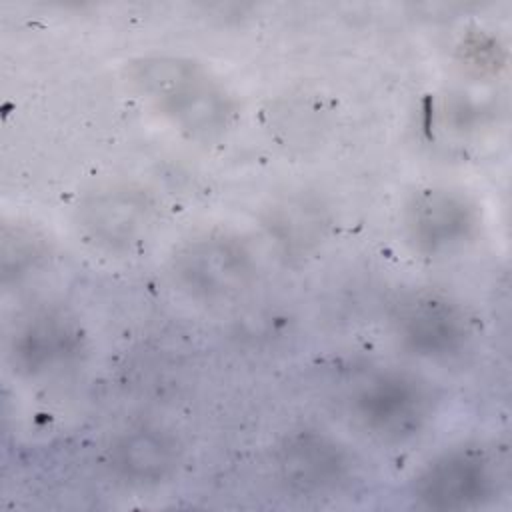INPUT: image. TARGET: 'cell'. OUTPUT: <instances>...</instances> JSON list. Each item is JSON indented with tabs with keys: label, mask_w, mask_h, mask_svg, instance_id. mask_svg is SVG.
<instances>
[{
	"label": "cell",
	"mask_w": 512,
	"mask_h": 512,
	"mask_svg": "<svg viewBox=\"0 0 512 512\" xmlns=\"http://www.w3.org/2000/svg\"><path fill=\"white\" fill-rule=\"evenodd\" d=\"M154 218L150 196L132 186H112L90 194L78 208L84 234L108 250H126L138 244Z\"/></svg>",
	"instance_id": "cell-8"
},
{
	"label": "cell",
	"mask_w": 512,
	"mask_h": 512,
	"mask_svg": "<svg viewBox=\"0 0 512 512\" xmlns=\"http://www.w3.org/2000/svg\"><path fill=\"white\" fill-rule=\"evenodd\" d=\"M458 52H460V60L464 62V66L480 76L496 74L498 68L502 66V58H504L498 40L494 36L482 34V32H474V34L466 36L464 42L460 44Z\"/></svg>",
	"instance_id": "cell-12"
},
{
	"label": "cell",
	"mask_w": 512,
	"mask_h": 512,
	"mask_svg": "<svg viewBox=\"0 0 512 512\" xmlns=\"http://www.w3.org/2000/svg\"><path fill=\"white\" fill-rule=\"evenodd\" d=\"M412 490L430 510L480 508L498 492L494 458L480 446L448 448L416 474Z\"/></svg>",
	"instance_id": "cell-2"
},
{
	"label": "cell",
	"mask_w": 512,
	"mask_h": 512,
	"mask_svg": "<svg viewBox=\"0 0 512 512\" xmlns=\"http://www.w3.org/2000/svg\"><path fill=\"white\" fill-rule=\"evenodd\" d=\"M404 224L420 254L440 256L472 240L480 216L466 194L432 186L412 194L404 210Z\"/></svg>",
	"instance_id": "cell-7"
},
{
	"label": "cell",
	"mask_w": 512,
	"mask_h": 512,
	"mask_svg": "<svg viewBox=\"0 0 512 512\" xmlns=\"http://www.w3.org/2000/svg\"><path fill=\"white\" fill-rule=\"evenodd\" d=\"M136 90L180 130L196 138L222 132L234 112V100L206 66L186 56L152 54L128 66Z\"/></svg>",
	"instance_id": "cell-1"
},
{
	"label": "cell",
	"mask_w": 512,
	"mask_h": 512,
	"mask_svg": "<svg viewBox=\"0 0 512 512\" xmlns=\"http://www.w3.org/2000/svg\"><path fill=\"white\" fill-rule=\"evenodd\" d=\"M84 348V332L64 310H40L20 322L10 340V364L22 376L68 364Z\"/></svg>",
	"instance_id": "cell-9"
},
{
	"label": "cell",
	"mask_w": 512,
	"mask_h": 512,
	"mask_svg": "<svg viewBox=\"0 0 512 512\" xmlns=\"http://www.w3.org/2000/svg\"><path fill=\"white\" fill-rule=\"evenodd\" d=\"M392 324L400 344L424 358H446L466 348L472 320L450 296L436 290L404 294L392 310Z\"/></svg>",
	"instance_id": "cell-5"
},
{
	"label": "cell",
	"mask_w": 512,
	"mask_h": 512,
	"mask_svg": "<svg viewBox=\"0 0 512 512\" xmlns=\"http://www.w3.org/2000/svg\"><path fill=\"white\" fill-rule=\"evenodd\" d=\"M46 254L44 238L26 226H4L2 228V276L4 282L10 278L24 276L36 262Z\"/></svg>",
	"instance_id": "cell-11"
},
{
	"label": "cell",
	"mask_w": 512,
	"mask_h": 512,
	"mask_svg": "<svg viewBox=\"0 0 512 512\" xmlns=\"http://www.w3.org/2000/svg\"><path fill=\"white\" fill-rule=\"evenodd\" d=\"M430 386L408 372H382L370 378L354 398L360 424L376 438L402 442L418 434L432 416Z\"/></svg>",
	"instance_id": "cell-4"
},
{
	"label": "cell",
	"mask_w": 512,
	"mask_h": 512,
	"mask_svg": "<svg viewBox=\"0 0 512 512\" xmlns=\"http://www.w3.org/2000/svg\"><path fill=\"white\" fill-rule=\"evenodd\" d=\"M178 440L156 426H136L110 446V466L126 482L152 486L170 478L180 462Z\"/></svg>",
	"instance_id": "cell-10"
},
{
	"label": "cell",
	"mask_w": 512,
	"mask_h": 512,
	"mask_svg": "<svg viewBox=\"0 0 512 512\" xmlns=\"http://www.w3.org/2000/svg\"><path fill=\"white\" fill-rule=\"evenodd\" d=\"M248 248L230 236L210 234L186 242L172 258L176 284L196 300L222 302L246 290L254 278Z\"/></svg>",
	"instance_id": "cell-3"
},
{
	"label": "cell",
	"mask_w": 512,
	"mask_h": 512,
	"mask_svg": "<svg viewBox=\"0 0 512 512\" xmlns=\"http://www.w3.org/2000/svg\"><path fill=\"white\" fill-rule=\"evenodd\" d=\"M274 458L282 484L300 496H324L342 488L354 464L340 440L312 428L286 434Z\"/></svg>",
	"instance_id": "cell-6"
}]
</instances>
